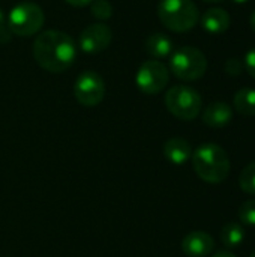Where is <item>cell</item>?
I'll return each instance as SVG.
<instances>
[{
    "label": "cell",
    "instance_id": "obj_1",
    "mask_svg": "<svg viewBox=\"0 0 255 257\" xmlns=\"http://www.w3.org/2000/svg\"><path fill=\"white\" fill-rule=\"evenodd\" d=\"M33 57L36 63L53 74L66 71L77 57L74 39L60 30H45L33 42Z\"/></svg>",
    "mask_w": 255,
    "mask_h": 257
},
{
    "label": "cell",
    "instance_id": "obj_2",
    "mask_svg": "<svg viewBox=\"0 0 255 257\" xmlns=\"http://www.w3.org/2000/svg\"><path fill=\"white\" fill-rule=\"evenodd\" d=\"M192 167L200 179L207 184H222L230 175L228 154L215 143H204L192 154Z\"/></svg>",
    "mask_w": 255,
    "mask_h": 257
},
{
    "label": "cell",
    "instance_id": "obj_3",
    "mask_svg": "<svg viewBox=\"0 0 255 257\" xmlns=\"http://www.w3.org/2000/svg\"><path fill=\"white\" fill-rule=\"evenodd\" d=\"M158 17L171 32H188L200 20V12L192 0H159Z\"/></svg>",
    "mask_w": 255,
    "mask_h": 257
},
{
    "label": "cell",
    "instance_id": "obj_4",
    "mask_svg": "<svg viewBox=\"0 0 255 257\" xmlns=\"http://www.w3.org/2000/svg\"><path fill=\"white\" fill-rule=\"evenodd\" d=\"M170 71L183 81H194L206 74L207 59L201 50L185 45L171 53Z\"/></svg>",
    "mask_w": 255,
    "mask_h": 257
},
{
    "label": "cell",
    "instance_id": "obj_5",
    "mask_svg": "<svg viewBox=\"0 0 255 257\" xmlns=\"http://www.w3.org/2000/svg\"><path fill=\"white\" fill-rule=\"evenodd\" d=\"M45 15L39 5L32 2H21L15 5L8 15V26L12 35L27 38L41 30Z\"/></svg>",
    "mask_w": 255,
    "mask_h": 257
},
{
    "label": "cell",
    "instance_id": "obj_6",
    "mask_svg": "<svg viewBox=\"0 0 255 257\" xmlns=\"http://www.w3.org/2000/svg\"><path fill=\"white\" fill-rule=\"evenodd\" d=\"M201 96L189 86H173L165 93L167 110L180 120H194L201 111Z\"/></svg>",
    "mask_w": 255,
    "mask_h": 257
},
{
    "label": "cell",
    "instance_id": "obj_7",
    "mask_svg": "<svg viewBox=\"0 0 255 257\" xmlns=\"http://www.w3.org/2000/svg\"><path fill=\"white\" fill-rule=\"evenodd\" d=\"M170 80V71L161 60H146L137 71V87L146 95H156L162 92Z\"/></svg>",
    "mask_w": 255,
    "mask_h": 257
},
{
    "label": "cell",
    "instance_id": "obj_8",
    "mask_svg": "<svg viewBox=\"0 0 255 257\" xmlns=\"http://www.w3.org/2000/svg\"><path fill=\"white\" fill-rule=\"evenodd\" d=\"M74 96L84 107L101 104L105 96V83L95 71H84L74 83Z\"/></svg>",
    "mask_w": 255,
    "mask_h": 257
},
{
    "label": "cell",
    "instance_id": "obj_9",
    "mask_svg": "<svg viewBox=\"0 0 255 257\" xmlns=\"http://www.w3.org/2000/svg\"><path fill=\"white\" fill-rule=\"evenodd\" d=\"M111 39H113V32L107 24L93 23L81 32L78 42H80V48L84 53L95 54L107 50L111 44Z\"/></svg>",
    "mask_w": 255,
    "mask_h": 257
},
{
    "label": "cell",
    "instance_id": "obj_10",
    "mask_svg": "<svg viewBox=\"0 0 255 257\" xmlns=\"http://www.w3.org/2000/svg\"><path fill=\"white\" fill-rule=\"evenodd\" d=\"M215 248L213 238L203 230L188 233L182 241V250L188 257H207Z\"/></svg>",
    "mask_w": 255,
    "mask_h": 257
},
{
    "label": "cell",
    "instance_id": "obj_11",
    "mask_svg": "<svg viewBox=\"0 0 255 257\" xmlns=\"http://www.w3.org/2000/svg\"><path fill=\"white\" fill-rule=\"evenodd\" d=\"M233 119V108L222 101L212 102L203 111V122L210 128H224Z\"/></svg>",
    "mask_w": 255,
    "mask_h": 257
},
{
    "label": "cell",
    "instance_id": "obj_12",
    "mask_svg": "<svg viewBox=\"0 0 255 257\" xmlns=\"http://www.w3.org/2000/svg\"><path fill=\"white\" fill-rule=\"evenodd\" d=\"M200 23H201V27L207 33H210V35H221V33L228 30L231 18H230L227 11L221 9V8H212V9H207L201 15Z\"/></svg>",
    "mask_w": 255,
    "mask_h": 257
},
{
    "label": "cell",
    "instance_id": "obj_13",
    "mask_svg": "<svg viewBox=\"0 0 255 257\" xmlns=\"http://www.w3.org/2000/svg\"><path fill=\"white\" fill-rule=\"evenodd\" d=\"M164 157L171 164L182 166L192 157V148L188 140L182 137H173L164 145Z\"/></svg>",
    "mask_w": 255,
    "mask_h": 257
},
{
    "label": "cell",
    "instance_id": "obj_14",
    "mask_svg": "<svg viewBox=\"0 0 255 257\" xmlns=\"http://www.w3.org/2000/svg\"><path fill=\"white\" fill-rule=\"evenodd\" d=\"M144 48L149 56H152L155 60L170 57L173 53V41L165 33H153L147 36L144 42Z\"/></svg>",
    "mask_w": 255,
    "mask_h": 257
},
{
    "label": "cell",
    "instance_id": "obj_15",
    "mask_svg": "<svg viewBox=\"0 0 255 257\" xmlns=\"http://www.w3.org/2000/svg\"><path fill=\"white\" fill-rule=\"evenodd\" d=\"M236 111L243 116H255V89L243 87L236 92L233 99Z\"/></svg>",
    "mask_w": 255,
    "mask_h": 257
},
{
    "label": "cell",
    "instance_id": "obj_16",
    "mask_svg": "<svg viewBox=\"0 0 255 257\" xmlns=\"http://www.w3.org/2000/svg\"><path fill=\"white\" fill-rule=\"evenodd\" d=\"M221 241H222V244L227 248L239 247L245 241V230H243V227L239 223H236V221H231V223L225 224L222 232H221Z\"/></svg>",
    "mask_w": 255,
    "mask_h": 257
},
{
    "label": "cell",
    "instance_id": "obj_17",
    "mask_svg": "<svg viewBox=\"0 0 255 257\" xmlns=\"http://www.w3.org/2000/svg\"><path fill=\"white\" fill-rule=\"evenodd\" d=\"M239 185L243 193L255 196V161L248 164L242 170V173L239 176Z\"/></svg>",
    "mask_w": 255,
    "mask_h": 257
},
{
    "label": "cell",
    "instance_id": "obj_18",
    "mask_svg": "<svg viewBox=\"0 0 255 257\" xmlns=\"http://www.w3.org/2000/svg\"><path fill=\"white\" fill-rule=\"evenodd\" d=\"M92 15L98 20H108L113 15V6L108 0H93L92 2Z\"/></svg>",
    "mask_w": 255,
    "mask_h": 257
},
{
    "label": "cell",
    "instance_id": "obj_19",
    "mask_svg": "<svg viewBox=\"0 0 255 257\" xmlns=\"http://www.w3.org/2000/svg\"><path fill=\"white\" fill-rule=\"evenodd\" d=\"M239 220L243 224L255 226V199L246 200L239 208Z\"/></svg>",
    "mask_w": 255,
    "mask_h": 257
},
{
    "label": "cell",
    "instance_id": "obj_20",
    "mask_svg": "<svg viewBox=\"0 0 255 257\" xmlns=\"http://www.w3.org/2000/svg\"><path fill=\"white\" fill-rule=\"evenodd\" d=\"M243 69H245L243 62H240L239 59L231 57L225 62V72L230 75H240Z\"/></svg>",
    "mask_w": 255,
    "mask_h": 257
},
{
    "label": "cell",
    "instance_id": "obj_21",
    "mask_svg": "<svg viewBox=\"0 0 255 257\" xmlns=\"http://www.w3.org/2000/svg\"><path fill=\"white\" fill-rule=\"evenodd\" d=\"M243 66L248 71V74L255 80V47L246 51L245 59H243Z\"/></svg>",
    "mask_w": 255,
    "mask_h": 257
},
{
    "label": "cell",
    "instance_id": "obj_22",
    "mask_svg": "<svg viewBox=\"0 0 255 257\" xmlns=\"http://www.w3.org/2000/svg\"><path fill=\"white\" fill-rule=\"evenodd\" d=\"M11 30H9V26H8V18L5 17L3 11L0 9V42H8L11 39Z\"/></svg>",
    "mask_w": 255,
    "mask_h": 257
},
{
    "label": "cell",
    "instance_id": "obj_23",
    "mask_svg": "<svg viewBox=\"0 0 255 257\" xmlns=\"http://www.w3.org/2000/svg\"><path fill=\"white\" fill-rule=\"evenodd\" d=\"M66 3H69L71 6H75V8H84L87 5H90L93 0H65Z\"/></svg>",
    "mask_w": 255,
    "mask_h": 257
},
{
    "label": "cell",
    "instance_id": "obj_24",
    "mask_svg": "<svg viewBox=\"0 0 255 257\" xmlns=\"http://www.w3.org/2000/svg\"><path fill=\"white\" fill-rule=\"evenodd\" d=\"M212 257H236L231 251H225V250H222V251H218V253H215Z\"/></svg>",
    "mask_w": 255,
    "mask_h": 257
},
{
    "label": "cell",
    "instance_id": "obj_25",
    "mask_svg": "<svg viewBox=\"0 0 255 257\" xmlns=\"http://www.w3.org/2000/svg\"><path fill=\"white\" fill-rule=\"evenodd\" d=\"M249 24H251V29L255 32V11L251 14V17H249Z\"/></svg>",
    "mask_w": 255,
    "mask_h": 257
},
{
    "label": "cell",
    "instance_id": "obj_26",
    "mask_svg": "<svg viewBox=\"0 0 255 257\" xmlns=\"http://www.w3.org/2000/svg\"><path fill=\"white\" fill-rule=\"evenodd\" d=\"M203 2H207V3H219L222 0H203Z\"/></svg>",
    "mask_w": 255,
    "mask_h": 257
},
{
    "label": "cell",
    "instance_id": "obj_27",
    "mask_svg": "<svg viewBox=\"0 0 255 257\" xmlns=\"http://www.w3.org/2000/svg\"><path fill=\"white\" fill-rule=\"evenodd\" d=\"M233 2H234V3H240V5H242V3H246V2H249V0H233Z\"/></svg>",
    "mask_w": 255,
    "mask_h": 257
},
{
    "label": "cell",
    "instance_id": "obj_28",
    "mask_svg": "<svg viewBox=\"0 0 255 257\" xmlns=\"http://www.w3.org/2000/svg\"><path fill=\"white\" fill-rule=\"evenodd\" d=\"M249 257H255V251H254V253H252V254H251V256H249Z\"/></svg>",
    "mask_w": 255,
    "mask_h": 257
}]
</instances>
